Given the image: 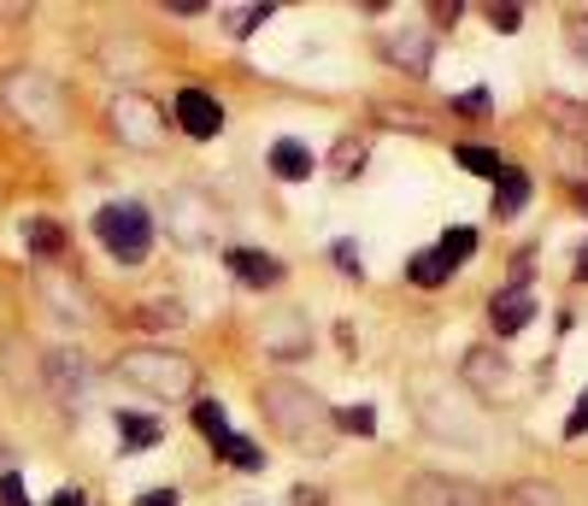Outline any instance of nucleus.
<instances>
[{"label":"nucleus","instance_id":"obj_1","mask_svg":"<svg viewBox=\"0 0 588 506\" xmlns=\"http://www.w3.org/2000/svg\"><path fill=\"white\" fill-rule=\"evenodd\" d=\"M259 400H265V413H271V425H276V436L283 442H294V448H313V453H324L330 448V436H336V418H330V407L306 389V383H294V377H271L265 389H259Z\"/></svg>","mask_w":588,"mask_h":506},{"label":"nucleus","instance_id":"obj_2","mask_svg":"<svg viewBox=\"0 0 588 506\" xmlns=\"http://www.w3.org/2000/svg\"><path fill=\"white\" fill-rule=\"evenodd\" d=\"M118 377L130 383V389H142L153 400H188L195 395V360H183V353H165V348H130L118 353Z\"/></svg>","mask_w":588,"mask_h":506},{"label":"nucleus","instance_id":"obj_3","mask_svg":"<svg viewBox=\"0 0 588 506\" xmlns=\"http://www.w3.org/2000/svg\"><path fill=\"white\" fill-rule=\"evenodd\" d=\"M0 100H7L30 130H42V136H54L65 124V95H59V82L42 77V72H7L0 77Z\"/></svg>","mask_w":588,"mask_h":506},{"label":"nucleus","instance_id":"obj_4","mask_svg":"<svg viewBox=\"0 0 588 506\" xmlns=\"http://www.w3.org/2000/svg\"><path fill=\"white\" fill-rule=\"evenodd\" d=\"M95 235H100V248H107L118 265H142L153 253V224H148L142 207H100L95 212Z\"/></svg>","mask_w":588,"mask_h":506},{"label":"nucleus","instance_id":"obj_5","mask_svg":"<svg viewBox=\"0 0 588 506\" xmlns=\"http://www.w3.org/2000/svg\"><path fill=\"white\" fill-rule=\"evenodd\" d=\"M107 118H112V136L124 147H160L165 142V107L142 89H118Z\"/></svg>","mask_w":588,"mask_h":506},{"label":"nucleus","instance_id":"obj_6","mask_svg":"<svg viewBox=\"0 0 588 506\" xmlns=\"http://www.w3.org/2000/svg\"><path fill=\"white\" fill-rule=\"evenodd\" d=\"M512 360L507 353H494V348H471L465 353V365H459V377H465V389H477V395H489V400H512L518 395V377H512Z\"/></svg>","mask_w":588,"mask_h":506},{"label":"nucleus","instance_id":"obj_7","mask_svg":"<svg viewBox=\"0 0 588 506\" xmlns=\"http://www.w3.org/2000/svg\"><path fill=\"white\" fill-rule=\"evenodd\" d=\"M406 506H494V501L471 483H454V477H412Z\"/></svg>","mask_w":588,"mask_h":506},{"label":"nucleus","instance_id":"obj_8","mask_svg":"<svg viewBox=\"0 0 588 506\" xmlns=\"http://www.w3.org/2000/svg\"><path fill=\"white\" fill-rule=\"evenodd\" d=\"M259 348L276 353V360H301L306 348H313V330H306V318L294 312H276L271 324H259Z\"/></svg>","mask_w":588,"mask_h":506},{"label":"nucleus","instance_id":"obj_9","mask_svg":"<svg viewBox=\"0 0 588 506\" xmlns=\"http://www.w3.org/2000/svg\"><path fill=\"white\" fill-rule=\"evenodd\" d=\"M177 124H183L195 142H213L218 130H224V107H218L206 89H183V95H177Z\"/></svg>","mask_w":588,"mask_h":506},{"label":"nucleus","instance_id":"obj_10","mask_svg":"<svg viewBox=\"0 0 588 506\" xmlns=\"http://www.w3.org/2000/svg\"><path fill=\"white\" fill-rule=\"evenodd\" d=\"M171 224H177V242H200V235L218 224L213 195H177L171 200Z\"/></svg>","mask_w":588,"mask_h":506},{"label":"nucleus","instance_id":"obj_11","mask_svg":"<svg viewBox=\"0 0 588 506\" xmlns=\"http://www.w3.org/2000/svg\"><path fill=\"white\" fill-rule=\"evenodd\" d=\"M535 318V300H530V289L524 283H512V289H500L494 295V307H489V324H494V336H518Z\"/></svg>","mask_w":588,"mask_h":506},{"label":"nucleus","instance_id":"obj_12","mask_svg":"<svg viewBox=\"0 0 588 506\" xmlns=\"http://www.w3.org/2000/svg\"><path fill=\"white\" fill-rule=\"evenodd\" d=\"M230 272H236L241 289H276V283H283V260L253 253V248H236V253H230Z\"/></svg>","mask_w":588,"mask_h":506},{"label":"nucleus","instance_id":"obj_13","mask_svg":"<svg viewBox=\"0 0 588 506\" xmlns=\"http://www.w3.org/2000/svg\"><path fill=\"white\" fill-rule=\"evenodd\" d=\"M429 54H436V42H429L424 30H406V36H389L383 42V59L401 65V72H412V77L429 72Z\"/></svg>","mask_w":588,"mask_h":506},{"label":"nucleus","instance_id":"obj_14","mask_svg":"<svg viewBox=\"0 0 588 506\" xmlns=\"http://www.w3.org/2000/svg\"><path fill=\"white\" fill-rule=\"evenodd\" d=\"M524 200H530V177L518 172V165H500L494 172V212H524Z\"/></svg>","mask_w":588,"mask_h":506},{"label":"nucleus","instance_id":"obj_15","mask_svg":"<svg viewBox=\"0 0 588 506\" xmlns=\"http://www.w3.org/2000/svg\"><path fill=\"white\" fill-rule=\"evenodd\" d=\"M271 172L288 177V183H306V177H313V154H306L301 142H276L271 147Z\"/></svg>","mask_w":588,"mask_h":506},{"label":"nucleus","instance_id":"obj_16","mask_svg":"<svg viewBox=\"0 0 588 506\" xmlns=\"http://www.w3.org/2000/svg\"><path fill=\"white\" fill-rule=\"evenodd\" d=\"M165 436L160 418H148V413H118V442L124 448H153Z\"/></svg>","mask_w":588,"mask_h":506},{"label":"nucleus","instance_id":"obj_17","mask_svg":"<svg viewBox=\"0 0 588 506\" xmlns=\"http://www.w3.org/2000/svg\"><path fill=\"white\" fill-rule=\"evenodd\" d=\"M47 371H54V383L72 395L89 389V360H83V353H47Z\"/></svg>","mask_w":588,"mask_h":506},{"label":"nucleus","instance_id":"obj_18","mask_svg":"<svg viewBox=\"0 0 588 506\" xmlns=\"http://www.w3.org/2000/svg\"><path fill=\"white\" fill-rule=\"evenodd\" d=\"M406 277H412V283H418V289H442V283H447V277H454V265H447V260H442V253H436V248H429V253H412Z\"/></svg>","mask_w":588,"mask_h":506},{"label":"nucleus","instance_id":"obj_19","mask_svg":"<svg viewBox=\"0 0 588 506\" xmlns=\"http://www.w3.org/2000/svg\"><path fill=\"white\" fill-rule=\"evenodd\" d=\"M500 506H565V495L553 483H512L507 495H500Z\"/></svg>","mask_w":588,"mask_h":506},{"label":"nucleus","instance_id":"obj_20","mask_svg":"<svg viewBox=\"0 0 588 506\" xmlns=\"http://www.w3.org/2000/svg\"><path fill=\"white\" fill-rule=\"evenodd\" d=\"M24 242H30V248H36V253H42V260H54V253L65 248V230L54 224V218H30V224H24Z\"/></svg>","mask_w":588,"mask_h":506},{"label":"nucleus","instance_id":"obj_21","mask_svg":"<svg viewBox=\"0 0 588 506\" xmlns=\"http://www.w3.org/2000/svg\"><path fill=\"white\" fill-rule=\"evenodd\" d=\"M218 453H224L236 471H259V465H265V453H259V442H248V436H224Z\"/></svg>","mask_w":588,"mask_h":506},{"label":"nucleus","instance_id":"obj_22","mask_svg":"<svg viewBox=\"0 0 588 506\" xmlns=\"http://www.w3.org/2000/svg\"><path fill=\"white\" fill-rule=\"evenodd\" d=\"M195 430H200V436H206V442H213V448L224 442V436H236V430H230V418H224V407H218V400H200V407H195Z\"/></svg>","mask_w":588,"mask_h":506},{"label":"nucleus","instance_id":"obj_23","mask_svg":"<svg viewBox=\"0 0 588 506\" xmlns=\"http://www.w3.org/2000/svg\"><path fill=\"white\" fill-rule=\"evenodd\" d=\"M436 253H442V260H447V265H465V260H471V253H477V230H465V224H454V230H447V235H442V248H436Z\"/></svg>","mask_w":588,"mask_h":506},{"label":"nucleus","instance_id":"obj_24","mask_svg":"<svg viewBox=\"0 0 588 506\" xmlns=\"http://www.w3.org/2000/svg\"><path fill=\"white\" fill-rule=\"evenodd\" d=\"M271 19V7H230L224 12V24H230V36H253L259 24Z\"/></svg>","mask_w":588,"mask_h":506},{"label":"nucleus","instance_id":"obj_25","mask_svg":"<svg viewBox=\"0 0 588 506\" xmlns=\"http://www.w3.org/2000/svg\"><path fill=\"white\" fill-rule=\"evenodd\" d=\"M459 165H465V172H477V177H489V183L500 172V160L489 154V147H459Z\"/></svg>","mask_w":588,"mask_h":506},{"label":"nucleus","instance_id":"obj_26","mask_svg":"<svg viewBox=\"0 0 588 506\" xmlns=\"http://www.w3.org/2000/svg\"><path fill=\"white\" fill-rule=\"evenodd\" d=\"M336 430H348V436H371V430H377V413H371V407H348V413H336Z\"/></svg>","mask_w":588,"mask_h":506},{"label":"nucleus","instance_id":"obj_27","mask_svg":"<svg viewBox=\"0 0 588 506\" xmlns=\"http://www.w3.org/2000/svg\"><path fill=\"white\" fill-rule=\"evenodd\" d=\"M0 506H30V495H24V477H19V471H7V477H0Z\"/></svg>","mask_w":588,"mask_h":506},{"label":"nucleus","instance_id":"obj_28","mask_svg":"<svg viewBox=\"0 0 588 506\" xmlns=\"http://www.w3.org/2000/svg\"><path fill=\"white\" fill-rule=\"evenodd\" d=\"M582 430H588V389L577 395V407H570V418H565V436H570V442H577Z\"/></svg>","mask_w":588,"mask_h":506},{"label":"nucleus","instance_id":"obj_29","mask_svg":"<svg viewBox=\"0 0 588 506\" xmlns=\"http://www.w3.org/2000/svg\"><path fill=\"white\" fill-rule=\"evenodd\" d=\"M489 24L494 30H518L524 24V7H489Z\"/></svg>","mask_w":588,"mask_h":506},{"label":"nucleus","instance_id":"obj_30","mask_svg":"<svg viewBox=\"0 0 588 506\" xmlns=\"http://www.w3.org/2000/svg\"><path fill=\"white\" fill-rule=\"evenodd\" d=\"M494 107V95L489 89H471V95H459V112H489Z\"/></svg>","mask_w":588,"mask_h":506},{"label":"nucleus","instance_id":"obj_31","mask_svg":"<svg viewBox=\"0 0 588 506\" xmlns=\"http://www.w3.org/2000/svg\"><path fill=\"white\" fill-rule=\"evenodd\" d=\"M570 47L588 59V19H582V12H570Z\"/></svg>","mask_w":588,"mask_h":506},{"label":"nucleus","instance_id":"obj_32","mask_svg":"<svg viewBox=\"0 0 588 506\" xmlns=\"http://www.w3.org/2000/svg\"><path fill=\"white\" fill-rule=\"evenodd\" d=\"M359 160H366V147H359V142H341V147H336V165H341V172H353Z\"/></svg>","mask_w":588,"mask_h":506},{"label":"nucleus","instance_id":"obj_33","mask_svg":"<svg viewBox=\"0 0 588 506\" xmlns=\"http://www.w3.org/2000/svg\"><path fill=\"white\" fill-rule=\"evenodd\" d=\"M135 506H183V501H177V488H148Z\"/></svg>","mask_w":588,"mask_h":506},{"label":"nucleus","instance_id":"obj_34","mask_svg":"<svg viewBox=\"0 0 588 506\" xmlns=\"http://www.w3.org/2000/svg\"><path fill=\"white\" fill-rule=\"evenodd\" d=\"M336 260H341V272H348V277H359V272H366V265H359V253H353L348 242H341V248H336Z\"/></svg>","mask_w":588,"mask_h":506},{"label":"nucleus","instance_id":"obj_35","mask_svg":"<svg viewBox=\"0 0 588 506\" xmlns=\"http://www.w3.org/2000/svg\"><path fill=\"white\" fill-rule=\"evenodd\" d=\"M294 506H324V488H306L301 483V488H294Z\"/></svg>","mask_w":588,"mask_h":506},{"label":"nucleus","instance_id":"obj_36","mask_svg":"<svg viewBox=\"0 0 588 506\" xmlns=\"http://www.w3.org/2000/svg\"><path fill=\"white\" fill-rule=\"evenodd\" d=\"M54 506H89V501H83L77 488H59V495H54Z\"/></svg>","mask_w":588,"mask_h":506},{"label":"nucleus","instance_id":"obj_37","mask_svg":"<svg viewBox=\"0 0 588 506\" xmlns=\"http://www.w3.org/2000/svg\"><path fill=\"white\" fill-rule=\"evenodd\" d=\"M577 277H582V283H588V248H582V253H577Z\"/></svg>","mask_w":588,"mask_h":506}]
</instances>
